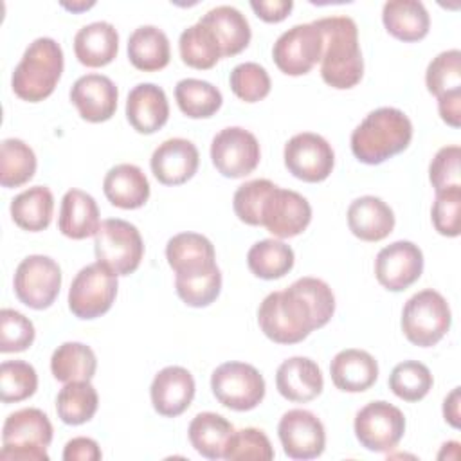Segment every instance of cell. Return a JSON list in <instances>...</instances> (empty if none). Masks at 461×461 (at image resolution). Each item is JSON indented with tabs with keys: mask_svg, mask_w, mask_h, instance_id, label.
Listing matches in <instances>:
<instances>
[{
	"mask_svg": "<svg viewBox=\"0 0 461 461\" xmlns=\"http://www.w3.org/2000/svg\"><path fill=\"white\" fill-rule=\"evenodd\" d=\"M335 295L319 277H301L286 290L268 294L258 308L261 331L276 344H297L330 322Z\"/></svg>",
	"mask_w": 461,
	"mask_h": 461,
	"instance_id": "1",
	"label": "cell"
},
{
	"mask_svg": "<svg viewBox=\"0 0 461 461\" xmlns=\"http://www.w3.org/2000/svg\"><path fill=\"white\" fill-rule=\"evenodd\" d=\"M322 34L321 76L326 85L348 90L360 83L364 59L358 45V29L349 16H328L313 22Z\"/></svg>",
	"mask_w": 461,
	"mask_h": 461,
	"instance_id": "2",
	"label": "cell"
},
{
	"mask_svg": "<svg viewBox=\"0 0 461 461\" xmlns=\"http://www.w3.org/2000/svg\"><path fill=\"white\" fill-rule=\"evenodd\" d=\"M412 122L398 108L382 106L366 115L351 133V151L357 160L375 166L407 149Z\"/></svg>",
	"mask_w": 461,
	"mask_h": 461,
	"instance_id": "3",
	"label": "cell"
},
{
	"mask_svg": "<svg viewBox=\"0 0 461 461\" xmlns=\"http://www.w3.org/2000/svg\"><path fill=\"white\" fill-rule=\"evenodd\" d=\"M63 72V50L52 38H36L25 49L20 63L14 67L13 92L29 103L47 99Z\"/></svg>",
	"mask_w": 461,
	"mask_h": 461,
	"instance_id": "4",
	"label": "cell"
},
{
	"mask_svg": "<svg viewBox=\"0 0 461 461\" xmlns=\"http://www.w3.org/2000/svg\"><path fill=\"white\" fill-rule=\"evenodd\" d=\"M52 441V423L49 416L27 407L11 412L2 429V452L5 461H47V447Z\"/></svg>",
	"mask_w": 461,
	"mask_h": 461,
	"instance_id": "5",
	"label": "cell"
},
{
	"mask_svg": "<svg viewBox=\"0 0 461 461\" xmlns=\"http://www.w3.org/2000/svg\"><path fill=\"white\" fill-rule=\"evenodd\" d=\"M450 322L452 313L447 299L432 288L414 294L402 312L403 335L420 348L438 344L450 330Z\"/></svg>",
	"mask_w": 461,
	"mask_h": 461,
	"instance_id": "6",
	"label": "cell"
},
{
	"mask_svg": "<svg viewBox=\"0 0 461 461\" xmlns=\"http://www.w3.org/2000/svg\"><path fill=\"white\" fill-rule=\"evenodd\" d=\"M97 261L110 267L117 276L133 274L144 256V243L139 229L121 218L101 221L94 236Z\"/></svg>",
	"mask_w": 461,
	"mask_h": 461,
	"instance_id": "7",
	"label": "cell"
},
{
	"mask_svg": "<svg viewBox=\"0 0 461 461\" xmlns=\"http://www.w3.org/2000/svg\"><path fill=\"white\" fill-rule=\"evenodd\" d=\"M117 295V274L101 261L83 267L72 279L68 308L77 319L104 315Z\"/></svg>",
	"mask_w": 461,
	"mask_h": 461,
	"instance_id": "8",
	"label": "cell"
},
{
	"mask_svg": "<svg viewBox=\"0 0 461 461\" xmlns=\"http://www.w3.org/2000/svg\"><path fill=\"white\" fill-rule=\"evenodd\" d=\"M211 389L216 400L232 411H250L265 398L261 373L245 362H225L211 375Z\"/></svg>",
	"mask_w": 461,
	"mask_h": 461,
	"instance_id": "9",
	"label": "cell"
},
{
	"mask_svg": "<svg viewBox=\"0 0 461 461\" xmlns=\"http://www.w3.org/2000/svg\"><path fill=\"white\" fill-rule=\"evenodd\" d=\"M13 285L20 303L32 310H45L59 294L61 268L52 258L32 254L16 267Z\"/></svg>",
	"mask_w": 461,
	"mask_h": 461,
	"instance_id": "10",
	"label": "cell"
},
{
	"mask_svg": "<svg viewBox=\"0 0 461 461\" xmlns=\"http://www.w3.org/2000/svg\"><path fill=\"white\" fill-rule=\"evenodd\" d=\"M405 432L403 412L384 400L364 405L355 416V436L371 452L393 450Z\"/></svg>",
	"mask_w": 461,
	"mask_h": 461,
	"instance_id": "11",
	"label": "cell"
},
{
	"mask_svg": "<svg viewBox=\"0 0 461 461\" xmlns=\"http://www.w3.org/2000/svg\"><path fill=\"white\" fill-rule=\"evenodd\" d=\"M261 158L259 142L254 133L241 126L220 130L211 142V160L218 173L227 178L250 175Z\"/></svg>",
	"mask_w": 461,
	"mask_h": 461,
	"instance_id": "12",
	"label": "cell"
},
{
	"mask_svg": "<svg viewBox=\"0 0 461 461\" xmlns=\"http://www.w3.org/2000/svg\"><path fill=\"white\" fill-rule=\"evenodd\" d=\"M322 43V34L313 22L294 25L276 40L274 63L286 76H304L321 61Z\"/></svg>",
	"mask_w": 461,
	"mask_h": 461,
	"instance_id": "13",
	"label": "cell"
},
{
	"mask_svg": "<svg viewBox=\"0 0 461 461\" xmlns=\"http://www.w3.org/2000/svg\"><path fill=\"white\" fill-rule=\"evenodd\" d=\"M285 166L286 169L303 182H322L326 180L335 166V153L330 142L312 131L294 135L285 144Z\"/></svg>",
	"mask_w": 461,
	"mask_h": 461,
	"instance_id": "14",
	"label": "cell"
},
{
	"mask_svg": "<svg viewBox=\"0 0 461 461\" xmlns=\"http://www.w3.org/2000/svg\"><path fill=\"white\" fill-rule=\"evenodd\" d=\"M312 220L310 202L292 189L274 187L261 207V225L276 238L301 234Z\"/></svg>",
	"mask_w": 461,
	"mask_h": 461,
	"instance_id": "15",
	"label": "cell"
},
{
	"mask_svg": "<svg viewBox=\"0 0 461 461\" xmlns=\"http://www.w3.org/2000/svg\"><path fill=\"white\" fill-rule=\"evenodd\" d=\"M283 450L292 459H313L324 452L326 432L322 421L306 409L285 412L277 425Z\"/></svg>",
	"mask_w": 461,
	"mask_h": 461,
	"instance_id": "16",
	"label": "cell"
},
{
	"mask_svg": "<svg viewBox=\"0 0 461 461\" xmlns=\"http://www.w3.org/2000/svg\"><path fill=\"white\" fill-rule=\"evenodd\" d=\"M423 272V252L412 241H394L384 247L375 259V276L378 283L391 290L402 292L414 285Z\"/></svg>",
	"mask_w": 461,
	"mask_h": 461,
	"instance_id": "17",
	"label": "cell"
},
{
	"mask_svg": "<svg viewBox=\"0 0 461 461\" xmlns=\"http://www.w3.org/2000/svg\"><path fill=\"white\" fill-rule=\"evenodd\" d=\"M119 92L115 83L103 74H86L76 79L70 88V101L76 104L81 119L88 122H104L117 110Z\"/></svg>",
	"mask_w": 461,
	"mask_h": 461,
	"instance_id": "18",
	"label": "cell"
},
{
	"mask_svg": "<svg viewBox=\"0 0 461 461\" xmlns=\"http://www.w3.org/2000/svg\"><path fill=\"white\" fill-rule=\"evenodd\" d=\"M200 155L196 146L182 137L167 139L151 155L149 166L155 178L164 185H180L194 176Z\"/></svg>",
	"mask_w": 461,
	"mask_h": 461,
	"instance_id": "19",
	"label": "cell"
},
{
	"mask_svg": "<svg viewBox=\"0 0 461 461\" xmlns=\"http://www.w3.org/2000/svg\"><path fill=\"white\" fill-rule=\"evenodd\" d=\"M194 378L182 366H167L160 369L149 387L153 409L166 418L180 416L194 398Z\"/></svg>",
	"mask_w": 461,
	"mask_h": 461,
	"instance_id": "20",
	"label": "cell"
},
{
	"mask_svg": "<svg viewBox=\"0 0 461 461\" xmlns=\"http://www.w3.org/2000/svg\"><path fill=\"white\" fill-rule=\"evenodd\" d=\"M169 117L166 92L155 83L135 85L126 99V119L139 133L149 135L160 130Z\"/></svg>",
	"mask_w": 461,
	"mask_h": 461,
	"instance_id": "21",
	"label": "cell"
},
{
	"mask_svg": "<svg viewBox=\"0 0 461 461\" xmlns=\"http://www.w3.org/2000/svg\"><path fill=\"white\" fill-rule=\"evenodd\" d=\"M279 394L290 402H310L322 393L324 380L321 367L308 357H292L281 362L276 373Z\"/></svg>",
	"mask_w": 461,
	"mask_h": 461,
	"instance_id": "22",
	"label": "cell"
},
{
	"mask_svg": "<svg viewBox=\"0 0 461 461\" xmlns=\"http://www.w3.org/2000/svg\"><path fill=\"white\" fill-rule=\"evenodd\" d=\"M212 243L198 232H180L169 238L166 245V259L175 276H193L216 267Z\"/></svg>",
	"mask_w": 461,
	"mask_h": 461,
	"instance_id": "23",
	"label": "cell"
},
{
	"mask_svg": "<svg viewBox=\"0 0 461 461\" xmlns=\"http://www.w3.org/2000/svg\"><path fill=\"white\" fill-rule=\"evenodd\" d=\"M348 227L362 241H380L394 229L393 209L378 196H360L348 207Z\"/></svg>",
	"mask_w": 461,
	"mask_h": 461,
	"instance_id": "24",
	"label": "cell"
},
{
	"mask_svg": "<svg viewBox=\"0 0 461 461\" xmlns=\"http://www.w3.org/2000/svg\"><path fill=\"white\" fill-rule=\"evenodd\" d=\"M331 382L344 393L367 391L378 378V364L375 357L364 349H342L330 364Z\"/></svg>",
	"mask_w": 461,
	"mask_h": 461,
	"instance_id": "25",
	"label": "cell"
},
{
	"mask_svg": "<svg viewBox=\"0 0 461 461\" xmlns=\"http://www.w3.org/2000/svg\"><path fill=\"white\" fill-rule=\"evenodd\" d=\"M103 191L112 205L119 209H139L149 198V182L139 166L117 164L106 173Z\"/></svg>",
	"mask_w": 461,
	"mask_h": 461,
	"instance_id": "26",
	"label": "cell"
},
{
	"mask_svg": "<svg viewBox=\"0 0 461 461\" xmlns=\"http://www.w3.org/2000/svg\"><path fill=\"white\" fill-rule=\"evenodd\" d=\"M119 50V34L110 22H92L74 36V52L81 65L97 68L112 63Z\"/></svg>",
	"mask_w": 461,
	"mask_h": 461,
	"instance_id": "27",
	"label": "cell"
},
{
	"mask_svg": "<svg viewBox=\"0 0 461 461\" xmlns=\"http://www.w3.org/2000/svg\"><path fill=\"white\" fill-rule=\"evenodd\" d=\"M99 225V207L94 196L81 189H68L61 198L58 218L59 232L72 240H85L95 236Z\"/></svg>",
	"mask_w": 461,
	"mask_h": 461,
	"instance_id": "28",
	"label": "cell"
},
{
	"mask_svg": "<svg viewBox=\"0 0 461 461\" xmlns=\"http://www.w3.org/2000/svg\"><path fill=\"white\" fill-rule=\"evenodd\" d=\"M198 22H202L214 32L221 47V58L236 56L250 43L252 32L249 20L245 18V14H241V11L232 5L212 7Z\"/></svg>",
	"mask_w": 461,
	"mask_h": 461,
	"instance_id": "29",
	"label": "cell"
},
{
	"mask_svg": "<svg viewBox=\"0 0 461 461\" xmlns=\"http://www.w3.org/2000/svg\"><path fill=\"white\" fill-rule=\"evenodd\" d=\"M382 22L391 36L402 41H420L429 34L430 16L418 0H391L382 7Z\"/></svg>",
	"mask_w": 461,
	"mask_h": 461,
	"instance_id": "30",
	"label": "cell"
},
{
	"mask_svg": "<svg viewBox=\"0 0 461 461\" xmlns=\"http://www.w3.org/2000/svg\"><path fill=\"white\" fill-rule=\"evenodd\" d=\"M130 63L142 72H157L169 63L171 49L166 32L155 25L137 27L128 38Z\"/></svg>",
	"mask_w": 461,
	"mask_h": 461,
	"instance_id": "31",
	"label": "cell"
},
{
	"mask_svg": "<svg viewBox=\"0 0 461 461\" xmlns=\"http://www.w3.org/2000/svg\"><path fill=\"white\" fill-rule=\"evenodd\" d=\"M11 218L13 221L29 232L43 230L50 225L52 211H54V196L49 187L34 185L20 194H16L11 202Z\"/></svg>",
	"mask_w": 461,
	"mask_h": 461,
	"instance_id": "32",
	"label": "cell"
},
{
	"mask_svg": "<svg viewBox=\"0 0 461 461\" xmlns=\"http://www.w3.org/2000/svg\"><path fill=\"white\" fill-rule=\"evenodd\" d=\"M232 432H234L232 423L216 412L196 414L191 420L187 429V436L193 448L207 459L223 457L225 445L232 436Z\"/></svg>",
	"mask_w": 461,
	"mask_h": 461,
	"instance_id": "33",
	"label": "cell"
},
{
	"mask_svg": "<svg viewBox=\"0 0 461 461\" xmlns=\"http://www.w3.org/2000/svg\"><path fill=\"white\" fill-rule=\"evenodd\" d=\"M97 369V358L90 346L83 342H63L50 357V371L56 380L90 382Z\"/></svg>",
	"mask_w": 461,
	"mask_h": 461,
	"instance_id": "34",
	"label": "cell"
},
{
	"mask_svg": "<svg viewBox=\"0 0 461 461\" xmlns=\"http://www.w3.org/2000/svg\"><path fill=\"white\" fill-rule=\"evenodd\" d=\"M295 256L290 245L281 240H261L249 249L247 265L249 270L261 279H279L286 276L294 267Z\"/></svg>",
	"mask_w": 461,
	"mask_h": 461,
	"instance_id": "35",
	"label": "cell"
},
{
	"mask_svg": "<svg viewBox=\"0 0 461 461\" xmlns=\"http://www.w3.org/2000/svg\"><path fill=\"white\" fill-rule=\"evenodd\" d=\"M175 99L184 115L191 119H207L214 115L221 103V92L209 81L185 77L175 86Z\"/></svg>",
	"mask_w": 461,
	"mask_h": 461,
	"instance_id": "36",
	"label": "cell"
},
{
	"mask_svg": "<svg viewBox=\"0 0 461 461\" xmlns=\"http://www.w3.org/2000/svg\"><path fill=\"white\" fill-rule=\"evenodd\" d=\"M178 50L182 61L198 70L212 68L221 58V47L214 32L202 22L182 31L178 38Z\"/></svg>",
	"mask_w": 461,
	"mask_h": 461,
	"instance_id": "37",
	"label": "cell"
},
{
	"mask_svg": "<svg viewBox=\"0 0 461 461\" xmlns=\"http://www.w3.org/2000/svg\"><path fill=\"white\" fill-rule=\"evenodd\" d=\"M99 396L90 382H68L58 393L56 412L67 425H81L94 418Z\"/></svg>",
	"mask_w": 461,
	"mask_h": 461,
	"instance_id": "38",
	"label": "cell"
},
{
	"mask_svg": "<svg viewBox=\"0 0 461 461\" xmlns=\"http://www.w3.org/2000/svg\"><path fill=\"white\" fill-rule=\"evenodd\" d=\"M36 173V155L20 139H5L0 146V184L18 187L27 184Z\"/></svg>",
	"mask_w": 461,
	"mask_h": 461,
	"instance_id": "39",
	"label": "cell"
},
{
	"mask_svg": "<svg viewBox=\"0 0 461 461\" xmlns=\"http://www.w3.org/2000/svg\"><path fill=\"white\" fill-rule=\"evenodd\" d=\"M434 378L430 369L418 360L396 364L389 375V389L405 402H418L429 394Z\"/></svg>",
	"mask_w": 461,
	"mask_h": 461,
	"instance_id": "40",
	"label": "cell"
},
{
	"mask_svg": "<svg viewBox=\"0 0 461 461\" xmlns=\"http://www.w3.org/2000/svg\"><path fill=\"white\" fill-rule=\"evenodd\" d=\"M38 389L36 369L23 360H5L0 366V398L16 403L32 396Z\"/></svg>",
	"mask_w": 461,
	"mask_h": 461,
	"instance_id": "41",
	"label": "cell"
},
{
	"mask_svg": "<svg viewBox=\"0 0 461 461\" xmlns=\"http://www.w3.org/2000/svg\"><path fill=\"white\" fill-rule=\"evenodd\" d=\"M175 286L178 297L193 308L209 306L221 290V272L218 267L193 274V276H175Z\"/></svg>",
	"mask_w": 461,
	"mask_h": 461,
	"instance_id": "42",
	"label": "cell"
},
{
	"mask_svg": "<svg viewBox=\"0 0 461 461\" xmlns=\"http://www.w3.org/2000/svg\"><path fill=\"white\" fill-rule=\"evenodd\" d=\"M427 90L441 97L450 92L461 90V52L457 49L439 52L427 67L425 72Z\"/></svg>",
	"mask_w": 461,
	"mask_h": 461,
	"instance_id": "43",
	"label": "cell"
},
{
	"mask_svg": "<svg viewBox=\"0 0 461 461\" xmlns=\"http://www.w3.org/2000/svg\"><path fill=\"white\" fill-rule=\"evenodd\" d=\"M223 459L227 461H270L274 459V448L268 439V436L254 427L240 429L234 430L232 436L229 438L225 450H223Z\"/></svg>",
	"mask_w": 461,
	"mask_h": 461,
	"instance_id": "44",
	"label": "cell"
},
{
	"mask_svg": "<svg viewBox=\"0 0 461 461\" xmlns=\"http://www.w3.org/2000/svg\"><path fill=\"white\" fill-rule=\"evenodd\" d=\"M230 90L245 103H258L270 94V76L259 63L245 61L232 68L229 76Z\"/></svg>",
	"mask_w": 461,
	"mask_h": 461,
	"instance_id": "45",
	"label": "cell"
},
{
	"mask_svg": "<svg viewBox=\"0 0 461 461\" xmlns=\"http://www.w3.org/2000/svg\"><path fill=\"white\" fill-rule=\"evenodd\" d=\"M274 187L276 184L267 178H256L241 184L232 198L236 216L247 225H261V207Z\"/></svg>",
	"mask_w": 461,
	"mask_h": 461,
	"instance_id": "46",
	"label": "cell"
},
{
	"mask_svg": "<svg viewBox=\"0 0 461 461\" xmlns=\"http://www.w3.org/2000/svg\"><path fill=\"white\" fill-rule=\"evenodd\" d=\"M34 342V324L23 313L2 308L0 312V351H25Z\"/></svg>",
	"mask_w": 461,
	"mask_h": 461,
	"instance_id": "47",
	"label": "cell"
},
{
	"mask_svg": "<svg viewBox=\"0 0 461 461\" xmlns=\"http://www.w3.org/2000/svg\"><path fill=\"white\" fill-rule=\"evenodd\" d=\"M459 212H461V185L436 191L432 203V225L441 236H459Z\"/></svg>",
	"mask_w": 461,
	"mask_h": 461,
	"instance_id": "48",
	"label": "cell"
},
{
	"mask_svg": "<svg viewBox=\"0 0 461 461\" xmlns=\"http://www.w3.org/2000/svg\"><path fill=\"white\" fill-rule=\"evenodd\" d=\"M459 158H461V148L456 144L443 146L441 149H438V153L434 155L429 166V178L436 191L461 185Z\"/></svg>",
	"mask_w": 461,
	"mask_h": 461,
	"instance_id": "49",
	"label": "cell"
},
{
	"mask_svg": "<svg viewBox=\"0 0 461 461\" xmlns=\"http://www.w3.org/2000/svg\"><path fill=\"white\" fill-rule=\"evenodd\" d=\"M101 456L103 454L97 441L85 436L72 438L63 448L65 461H99Z\"/></svg>",
	"mask_w": 461,
	"mask_h": 461,
	"instance_id": "50",
	"label": "cell"
},
{
	"mask_svg": "<svg viewBox=\"0 0 461 461\" xmlns=\"http://www.w3.org/2000/svg\"><path fill=\"white\" fill-rule=\"evenodd\" d=\"M252 11L267 23H277L283 22L290 11L294 9L292 0H252L250 2Z\"/></svg>",
	"mask_w": 461,
	"mask_h": 461,
	"instance_id": "51",
	"label": "cell"
},
{
	"mask_svg": "<svg viewBox=\"0 0 461 461\" xmlns=\"http://www.w3.org/2000/svg\"><path fill=\"white\" fill-rule=\"evenodd\" d=\"M438 112L443 122H447L452 128H459L461 126V90L438 97Z\"/></svg>",
	"mask_w": 461,
	"mask_h": 461,
	"instance_id": "52",
	"label": "cell"
},
{
	"mask_svg": "<svg viewBox=\"0 0 461 461\" xmlns=\"http://www.w3.org/2000/svg\"><path fill=\"white\" fill-rule=\"evenodd\" d=\"M459 403H461V389L454 387L443 402L445 421H448V425H452L454 429H459Z\"/></svg>",
	"mask_w": 461,
	"mask_h": 461,
	"instance_id": "53",
	"label": "cell"
},
{
	"mask_svg": "<svg viewBox=\"0 0 461 461\" xmlns=\"http://www.w3.org/2000/svg\"><path fill=\"white\" fill-rule=\"evenodd\" d=\"M65 9H68V11H72V13H77V11H86L88 7H92L94 5V2L92 4H86V2H81V4H61Z\"/></svg>",
	"mask_w": 461,
	"mask_h": 461,
	"instance_id": "54",
	"label": "cell"
}]
</instances>
